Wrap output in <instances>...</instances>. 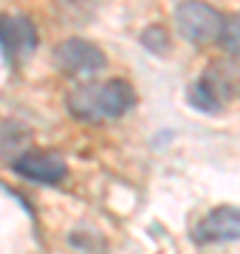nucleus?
<instances>
[{
    "label": "nucleus",
    "instance_id": "5",
    "mask_svg": "<svg viewBox=\"0 0 240 254\" xmlns=\"http://www.w3.org/2000/svg\"><path fill=\"white\" fill-rule=\"evenodd\" d=\"M198 243H226L240 240V209L238 206H218L195 229Z\"/></svg>",
    "mask_w": 240,
    "mask_h": 254
},
{
    "label": "nucleus",
    "instance_id": "6",
    "mask_svg": "<svg viewBox=\"0 0 240 254\" xmlns=\"http://www.w3.org/2000/svg\"><path fill=\"white\" fill-rule=\"evenodd\" d=\"M229 93H232V76L226 73L223 65H212L192 85L189 99H192L195 108H201V110H221L223 99H229Z\"/></svg>",
    "mask_w": 240,
    "mask_h": 254
},
{
    "label": "nucleus",
    "instance_id": "8",
    "mask_svg": "<svg viewBox=\"0 0 240 254\" xmlns=\"http://www.w3.org/2000/svg\"><path fill=\"white\" fill-rule=\"evenodd\" d=\"M28 130L17 122H0V158H20L26 153Z\"/></svg>",
    "mask_w": 240,
    "mask_h": 254
},
{
    "label": "nucleus",
    "instance_id": "3",
    "mask_svg": "<svg viewBox=\"0 0 240 254\" xmlns=\"http://www.w3.org/2000/svg\"><path fill=\"white\" fill-rule=\"evenodd\" d=\"M54 63L68 76H91L105 68V54L88 40L71 37L54 48Z\"/></svg>",
    "mask_w": 240,
    "mask_h": 254
},
{
    "label": "nucleus",
    "instance_id": "1",
    "mask_svg": "<svg viewBox=\"0 0 240 254\" xmlns=\"http://www.w3.org/2000/svg\"><path fill=\"white\" fill-rule=\"evenodd\" d=\"M136 102V93L127 82H88L68 93V110L82 122H111L124 116Z\"/></svg>",
    "mask_w": 240,
    "mask_h": 254
},
{
    "label": "nucleus",
    "instance_id": "4",
    "mask_svg": "<svg viewBox=\"0 0 240 254\" xmlns=\"http://www.w3.org/2000/svg\"><path fill=\"white\" fill-rule=\"evenodd\" d=\"M0 48L3 54L9 57L11 63H23L34 54L37 48V31L31 26L28 17H11V14H3L0 17Z\"/></svg>",
    "mask_w": 240,
    "mask_h": 254
},
{
    "label": "nucleus",
    "instance_id": "7",
    "mask_svg": "<svg viewBox=\"0 0 240 254\" xmlns=\"http://www.w3.org/2000/svg\"><path fill=\"white\" fill-rule=\"evenodd\" d=\"M14 173L37 184H60L65 178V161L54 153L26 150L20 158H14Z\"/></svg>",
    "mask_w": 240,
    "mask_h": 254
},
{
    "label": "nucleus",
    "instance_id": "9",
    "mask_svg": "<svg viewBox=\"0 0 240 254\" xmlns=\"http://www.w3.org/2000/svg\"><path fill=\"white\" fill-rule=\"evenodd\" d=\"M221 43L226 48V54L240 63V14H232L229 20H223Z\"/></svg>",
    "mask_w": 240,
    "mask_h": 254
},
{
    "label": "nucleus",
    "instance_id": "2",
    "mask_svg": "<svg viewBox=\"0 0 240 254\" xmlns=\"http://www.w3.org/2000/svg\"><path fill=\"white\" fill-rule=\"evenodd\" d=\"M176 28L178 34L184 37L192 46H206L218 40L223 31V17L201 0H184L176 9Z\"/></svg>",
    "mask_w": 240,
    "mask_h": 254
}]
</instances>
